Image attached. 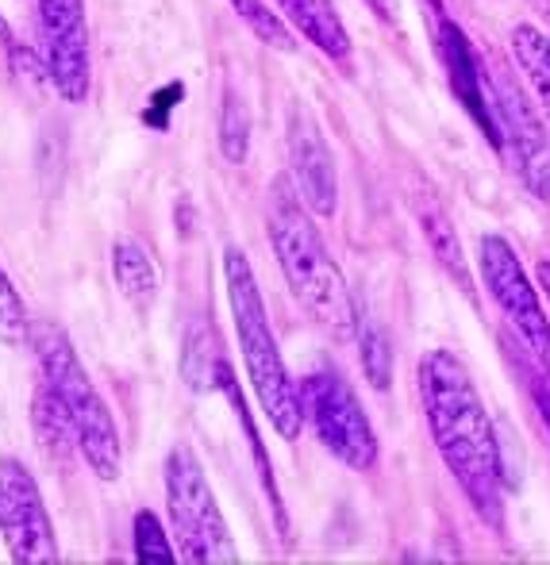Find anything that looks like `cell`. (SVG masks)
<instances>
[{
	"label": "cell",
	"mask_w": 550,
	"mask_h": 565,
	"mask_svg": "<svg viewBox=\"0 0 550 565\" xmlns=\"http://www.w3.org/2000/svg\"><path fill=\"white\" fill-rule=\"evenodd\" d=\"M420 404L427 427L440 447L446 469L466 492L477 520L489 527H505V458L493 431V419L469 381L466 365L451 350H427L416 370Z\"/></svg>",
	"instance_id": "cell-1"
},
{
	"label": "cell",
	"mask_w": 550,
	"mask_h": 565,
	"mask_svg": "<svg viewBox=\"0 0 550 565\" xmlns=\"http://www.w3.org/2000/svg\"><path fill=\"white\" fill-rule=\"evenodd\" d=\"M269 243L282 262V274L297 305L320 323L324 331L342 342L355 335V312L342 269L335 266L328 243L313 220V209L297 193L289 178H277L269 189Z\"/></svg>",
	"instance_id": "cell-2"
},
{
	"label": "cell",
	"mask_w": 550,
	"mask_h": 565,
	"mask_svg": "<svg viewBox=\"0 0 550 565\" xmlns=\"http://www.w3.org/2000/svg\"><path fill=\"white\" fill-rule=\"evenodd\" d=\"M223 285H228V305L231 320H235V339L243 350V365L251 388L258 396L262 412L274 424V431L285 443H293L305 431V404H300V385L293 381V373L285 370L282 347L269 328L266 305H262V289L254 281L251 258L239 246L223 250Z\"/></svg>",
	"instance_id": "cell-3"
},
{
	"label": "cell",
	"mask_w": 550,
	"mask_h": 565,
	"mask_svg": "<svg viewBox=\"0 0 550 565\" xmlns=\"http://www.w3.org/2000/svg\"><path fill=\"white\" fill-rule=\"evenodd\" d=\"M28 342L35 350L39 377L51 381V388L59 393V401L66 404L70 419H74L77 454L85 458V466L101 481H119V473H124V447H119L116 419H112L101 388L93 385L89 370L77 358L74 342L54 323H31Z\"/></svg>",
	"instance_id": "cell-4"
},
{
	"label": "cell",
	"mask_w": 550,
	"mask_h": 565,
	"mask_svg": "<svg viewBox=\"0 0 550 565\" xmlns=\"http://www.w3.org/2000/svg\"><path fill=\"white\" fill-rule=\"evenodd\" d=\"M166 512L178 543V562L193 565H228L239 562L235 539L220 512V500L212 497V484L204 477L197 454L178 443L166 454Z\"/></svg>",
	"instance_id": "cell-5"
},
{
	"label": "cell",
	"mask_w": 550,
	"mask_h": 565,
	"mask_svg": "<svg viewBox=\"0 0 550 565\" xmlns=\"http://www.w3.org/2000/svg\"><path fill=\"white\" fill-rule=\"evenodd\" d=\"M300 404H305L308 427L324 443V450L335 454V461L358 469V473L378 466V435H373L370 416H366L358 393L347 385V377H339L335 370L308 373L300 381Z\"/></svg>",
	"instance_id": "cell-6"
},
{
	"label": "cell",
	"mask_w": 550,
	"mask_h": 565,
	"mask_svg": "<svg viewBox=\"0 0 550 565\" xmlns=\"http://www.w3.org/2000/svg\"><path fill=\"white\" fill-rule=\"evenodd\" d=\"M477 266H482V281L489 289V297L497 300V308L505 312L508 328L516 331V339L528 347V354L536 358L543 370H550V316L539 305V292L531 285V277L523 274L520 254L508 246V238L485 235L477 246Z\"/></svg>",
	"instance_id": "cell-7"
},
{
	"label": "cell",
	"mask_w": 550,
	"mask_h": 565,
	"mask_svg": "<svg viewBox=\"0 0 550 565\" xmlns=\"http://www.w3.org/2000/svg\"><path fill=\"white\" fill-rule=\"evenodd\" d=\"M0 539L15 565H54L62 558L39 481L20 458H0Z\"/></svg>",
	"instance_id": "cell-8"
},
{
	"label": "cell",
	"mask_w": 550,
	"mask_h": 565,
	"mask_svg": "<svg viewBox=\"0 0 550 565\" xmlns=\"http://www.w3.org/2000/svg\"><path fill=\"white\" fill-rule=\"evenodd\" d=\"M39 39H43V70L66 105L89 100L93 62H89V20L85 0H35Z\"/></svg>",
	"instance_id": "cell-9"
},
{
	"label": "cell",
	"mask_w": 550,
	"mask_h": 565,
	"mask_svg": "<svg viewBox=\"0 0 550 565\" xmlns=\"http://www.w3.org/2000/svg\"><path fill=\"white\" fill-rule=\"evenodd\" d=\"M493 105L500 124V154L512 162L520 185L539 201H550V131L543 113L520 93L508 74L493 77Z\"/></svg>",
	"instance_id": "cell-10"
},
{
	"label": "cell",
	"mask_w": 550,
	"mask_h": 565,
	"mask_svg": "<svg viewBox=\"0 0 550 565\" xmlns=\"http://www.w3.org/2000/svg\"><path fill=\"white\" fill-rule=\"evenodd\" d=\"M285 147H289V181L305 196L313 216L331 220L335 209H339V173H335L328 139H324V131L316 127V119L305 105L289 108Z\"/></svg>",
	"instance_id": "cell-11"
},
{
	"label": "cell",
	"mask_w": 550,
	"mask_h": 565,
	"mask_svg": "<svg viewBox=\"0 0 550 565\" xmlns=\"http://www.w3.org/2000/svg\"><path fill=\"white\" fill-rule=\"evenodd\" d=\"M435 51H440V62L446 70V82H451V93L462 108L469 113V119L477 124V131L500 150V124H497V105H493V85L485 77L482 62H477L474 46H469L466 31L454 20H440V31H435Z\"/></svg>",
	"instance_id": "cell-12"
},
{
	"label": "cell",
	"mask_w": 550,
	"mask_h": 565,
	"mask_svg": "<svg viewBox=\"0 0 550 565\" xmlns=\"http://www.w3.org/2000/svg\"><path fill=\"white\" fill-rule=\"evenodd\" d=\"M31 431H35L39 450L46 454L51 466H66L77 450V431L70 419L66 404L51 388L46 377H35V396H31Z\"/></svg>",
	"instance_id": "cell-13"
},
{
	"label": "cell",
	"mask_w": 550,
	"mask_h": 565,
	"mask_svg": "<svg viewBox=\"0 0 550 565\" xmlns=\"http://www.w3.org/2000/svg\"><path fill=\"white\" fill-rule=\"evenodd\" d=\"M282 12L293 20V28L324 51L331 62H347L350 58V35L342 28V15L335 12L331 0H277Z\"/></svg>",
	"instance_id": "cell-14"
},
{
	"label": "cell",
	"mask_w": 550,
	"mask_h": 565,
	"mask_svg": "<svg viewBox=\"0 0 550 565\" xmlns=\"http://www.w3.org/2000/svg\"><path fill=\"white\" fill-rule=\"evenodd\" d=\"M416 220H420V231H424L427 246H432L435 262L446 269V277H451L454 285H458L462 292H466L469 300H474V281H469V262L466 254H462V243H458V231H454L451 216L440 209V204L427 196V201L416 204Z\"/></svg>",
	"instance_id": "cell-15"
},
{
	"label": "cell",
	"mask_w": 550,
	"mask_h": 565,
	"mask_svg": "<svg viewBox=\"0 0 550 565\" xmlns=\"http://www.w3.org/2000/svg\"><path fill=\"white\" fill-rule=\"evenodd\" d=\"M112 277H116V289L135 308H150L158 300V289H162L158 262L135 238H116V246H112Z\"/></svg>",
	"instance_id": "cell-16"
},
{
	"label": "cell",
	"mask_w": 550,
	"mask_h": 565,
	"mask_svg": "<svg viewBox=\"0 0 550 565\" xmlns=\"http://www.w3.org/2000/svg\"><path fill=\"white\" fill-rule=\"evenodd\" d=\"M231 373L228 358L220 350L216 328L212 323H193L186 339V354H181V377L197 388V393H220V381Z\"/></svg>",
	"instance_id": "cell-17"
},
{
	"label": "cell",
	"mask_w": 550,
	"mask_h": 565,
	"mask_svg": "<svg viewBox=\"0 0 550 565\" xmlns=\"http://www.w3.org/2000/svg\"><path fill=\"white\" fill-rule=\"evenodd\" d=\"M512 58L520 62L523 77H528L531 89H536L539 108H543V119L550 127V39L536 28V23H516Z\"/></svg>",
	"instance_id": "cell-18"
},
{
	"label": "cell",
	"mask_w": 550,
	"mask_h": 565,
	"mask_svg": "<svg viewBox=\"0 0 550 565\" xmlns=\"http://www.w3.org/2000/svg\"><path fill=\"white\" fill-rule=\"evenodd\" d=\"M355 335H358V358H362L366 381L385 393L393 381V347H389L385 331L370 320V316L355 312Z\"/></svg>",
	"instance_id": "cell-19"
},
{
	"label": "cell",
	"mask_w": 550,
	"mask_h": 565,
	"mask_svg": "<svg viewBox=\"0 0 550 565\" xmlns=\"http://www.w3.org/2000/svg\"><path fill=\"white\" fill-rule=\"evenodd\" d=\"M220 154L231 166L246 162L251 154V113H246V100L235 89L223 93V108H220Z\"/></svg>",
	"instance_id": "cell-20"
},
{
	"label": "cell",
	"mask_w": 550,
	"mask_h": 565,
	"mask_svg": "<svg viewBox=\"0 0 550 565\" xmlns=\"http://www.w3.org/2000/svg\"><path fill=\"white\" fill-rule=\"evenodd\" d=\"M131 546H135V562H139V565H173V562H178V546L170 543L162 520H158L150 508L135 512Z\"/></svg>",
	"instance_id": "cell-21"
},
{
	"label": "cell",
	"mask_w": 550,
	"mask_h": 565,
	"mask_svg": "<svg viewBox=\"0 0 550 565\" xmlns=\"http://www.w3.org/2000/svg\"><path fill=\"white\" fill-rule=\"evenodd\" d=\"M231 8H235L239 20L254 31V39H262L266 46H274V51H293V46H297V39L289 35L282 15H277L266 0H231Z\"/></svg>",
	"instance_id": "cell-22"
},
{
	"label": "cell",
	"mask_w": 550,
	"mask_h": 565,
	"mask_svg": "<svg viewBox=\"0 0 550 565\" xmlns=\"http://www.w3.org/2000/svg\"><path fill=\"white\" fill-rule=\"evenodd\" d=\"M28 335H31L28 308H23V297L15 292L4 262H0V342H4V347H20Z\"/></svg>",
	"instance_id": "cell-23"
},
{
	"label": "cell",
	"mask_w": 550,
	"mask_h": 565,
	"mask_svg": "<svg viewBox=\"0 0 550 565\" xmlns=\"http://www.w3.org/2000/svg\"><path fill=\"white\" fill-rule=\"evenodd\" d=\"M528 385H531V396H536L539 416H543V424H547V431H550V370H543V373H531Z\"/></svg>",
	"instance_id": "cell-24"
},
{
	"label": "cell",
	"mask_w": 550,
	"mask_h": 565,
	"mask_svg": "<svg viewBox=\"0 0 550 565\" xmlns=\"http://www.w3.org/2000/svg\"><path fill=\"white\" fill-rule=\"evenodd\" d=\"M12 31H8V20H4V12H0V51H12Z\"/></svg>",
	"instance_id": "cell-25"
},
{
	"label": "cell",
	"mask_w": 550,
	"mask_h": 565,
	"mask_svg": "<svg viewBox=\"0 0 550 565\" xmlns=\"http://www.w3.org/2000/svg\"><path fill=\"white\" fill-rule=\"evenodd\" d=\"M539 285H543V292H547V297H550V258L547 262H539Z\"/></svg>",
	"instance_id": "cell-26"
},
{
	"label": "cell",
	"mask_w": 550,
	"mask_h": 565,
	"mask_svg": "<svg viewBox=\"0 0 550 565\" xmlns=\"http://www.w3.org/2000/svg\"><path fill=\"white\" fill-rule=\"evenodd\" d=\"M370 8L381 15V20H389V0H370Z\"/></svg>",
	"instance_id": "cell-27"
},
{
	"label": "cell",
	"mask_w": 550,
	"mask_h": 565,
	"mask_svg": "<svg viewBox=\"0 0 550 565\" xmlns=\"http://www.w3.org/2000/svg\"><path fill=\"white\" fill-rule=\"evenodd\" d=\"M432 4H435V8H440V0H432Z\"/></svg>",
	"instance_id": "cell-28"
}]
</instances>
